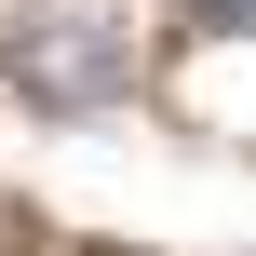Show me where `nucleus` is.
Instances as JSON below:
<instances>
[{"label":"nucleus","mask_w":256,"mask_h":256,"mask_svg":"<svg viewBox=\"0 0 256 256\" xmlns=\"http://www.w3.org/2000/svg\"><path fill=\"white\" fill-rule=\"evenodd\" d=\"M14 94L27 108H122L135 94V40H122V14H27V40H14Z\"/></svg>","instance_id":"nucleus-1"},{"label":"nucleus","mask_w":256,"mask_h":256,"mask_svg":"<svg viewBox=\"0 0 256 256\" xmlns=\"http://www.w3.org/2000/svg\"><path fill=\"white\" fill-rule=\"evenodd\" d=\"M189 14H216V27H256V0H189Z\"/></svg>","instance_id":"nucleus-2"}]
</instances>
